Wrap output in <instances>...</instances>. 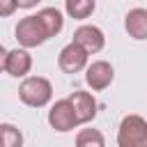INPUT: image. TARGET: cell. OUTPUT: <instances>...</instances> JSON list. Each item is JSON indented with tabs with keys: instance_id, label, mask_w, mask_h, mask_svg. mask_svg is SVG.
<instances>
[{
	"instance_id": "8fae6325",
	"label": "cell",
	"mask_w": 147,
	"mask_h": 147,
	"mask_svg": "<svg viewBox=\"0 0 147 147\" xmlns=\"http://www.w3.org/2000/svg\"><path fill=\"white\" fill-rule=\"evenodd\" d=\"M96 0H64V11L74 21H85L94 14Z\"/></svg>"
},
{
	"instance_id": "9c48e42d",
	"label": "cell",
	"mask_w": 147,
	"mask_h": 147,
	"mask_svg": "<svg viewBox=\"0 0 147 147\" xmlns=\"http://www.w3.org/2000/svg\"><path fill=\"white\" fill-rule=\"evenodd\" d=\"M69 99H71V103H74V108H76V115H78V122H80V124H87V122H92V119L96 117L99 103H96V99H94L90 92L76 90V92H71Z\"/></svg>"
},
{
	"instance_id": "ba28073f",
	"label": "cell",
	"mask_w": 147,
	"mask_h": 147,
	"mask_svg": "<svg viewBox=\"0 0 147 147\" xmlns=\"http://www.w3.org/2000/svg\"><path fill=\"white\" fill-rule=\"evenodd\" d=\"M74 41L80 44L90 55H94V53L103 51V46H106V34H103L101 28H96V25H80V28L74 30Z\"/></svg>"
},
{
	"instance_id": "5bb4252c",
	"label": "cell",
	"mask_w": 147,
	"mask_h": 147,
	"mask_svg": "<svg viewBox=\"0 0 147 147\" xmlns=\"http://www.w3.org/2000/svg\"><path fill=\"white\" fill-rule=\"evenodd\" d=\"M0 133H2V145L5 147H21L23 145V136H21V131L14 124L2 122L0 124Z\"/></svg>"
},
{
	"instance_id": "6da1fadb",
	"label": "cell",
	"mask_w": 147,
	"mask_h": 147,
	"mask_svg": "<svg viewBox=\"0 0 147 147\" xmlns=\"http://www.w3.org/2000/svg\"><path fill=\"white\" fill-rule=\"evenodd\" d=\"M18 99L30 108H44L53 99V85L44 76H28L18 85Z\"/></svg>"
},
{
	"instance_id": "3957f363",
	"label": "cell",
	"mask_w": 147,
	"mask_h": 147,
	"mask_svg": "<svg viewBox=\"0 0 147 147\" xmlns=\"http://www.w3.org/2000/svg\"><path fill=\"white\" fill-rule=\"evenodd\" d=\"M119 147H147V119L140 115H126L117 129Z\"/></svg>"
},
{
	"instance_id": "52a82bcc",
	"label": "cell",
	"mask_w": 147,
	"mask_h": 147,
	"mask_svg": "<svg viewBox=\"0 0 147 147\" xmlns=\"http://www.w3.org/2000/svg\"><path fill=\"white\" fill-rule=\"evenodd\" d=\"M113 78H115V69H113V64L106 62V60H96V62L87 64V69H85V83H87L94 92L106 90V87L113 83Z\"/></svg>"
},
{
	"instance_id": "277c9868",
	"label": "cell",
	"mask_w": 147,
	"mask_h": 147,
	"mask_svg": "<svg viewBox=\"0 0 147 147\" xmlns=\"http://www.w3.org/2000/svg\"><path fill=\"white\" fill-rule=\"evenodd\" d=\"M48 124L55 131H60V133H67V131H71V129H76L80 124L78 115H76V108H74V103H71L69 96L60 99V101H55L51 106V110H48Z\"/></svg>"
},
{
	"instance_id": "2e32d148",
	"label": "cell",
	"mask_w": 147,
	"mask_h": 147,
	"mask_svg": "<svg viewBox=\"0 0 147 147\" xmlns=\"http://www.w3.org/2000/svg\"><path fill=\"white\" fill-rule=\"evenodd\" d=\"M41 0H18V7L21 9H32V7H37Z\"/></svg>"
},
{
	"instance_id": "7a4b0ae2",
	"label": "cell",
	"mask_w": 147,
	"mask_h": 147,
	"mask_svg": "<svg viewBox=\"0 0 147 147\" xmlns=\"http://www.w3.org/2000/svg\"><path fill=\"white\" fill-rule=\"evenodd\" d=\"M14 34H16V41L23 48H37L46 39H51V34H48V30H46V25H44V21H41L39 14H32V16L21 18L16 23Z\"/></svg>"
},
{
	"instance_id": "5b68a950",
	"label": "cell",
	"mask_w": 147,
	"mask_h": 147,
	"mask_svg": "<svg viewBox=\"0 0 147 147\" xmlns=\"http://www.w3.org/2000/svg\"><path fill=\"white\" fill-rule=\"evenodd\" d=\"M87 57H90V53L80 46V44H76L74 39L60 51V55H57V67L64 71V74H78V71H83V69H87Z\"/></svg>"
},
{
	"instance_id": "30bf717a",
	"label": "cell",
	"mask_w": 147,
	"mask_h": 147,
	"mask_svg": "<svg viewBox=\"0 0 147 147\" xmlns=\"http://www.w3.org/2000/svg\"><path fill=\"white\" fill-rule=\"evenodd\" d=\"M124 30H126L129 37L136 39V41L147 39V9H142V7L131 9V11L124 16Z\"/></svg>"
},
{
	"instance_id": "4fadbf2b",
	"label": "cell",
	"mask_w": 147,
	"mask_h": 147,
	"mask_svg": "<svg viewBox=\"0 0 147 147\" xmlns=\"http://www.w3.org/2000/svg\"><path fill=\"white\" fill-rule=\"evenodd\" d=\"M76 145L78 147H103L106 145V138L96 129H80L78 136H76Z\"/></svg>"
},
{
	"instance_id": "8992f818",
	"label": "cell",
	"mask_w": 147,
	"mask_h": 147,
	"mask_svg": "<svg viewBox=\"0 0 147 147\" xmlns=\"http://www.w3.org/2000/svg\"><path fill=\"white\" fill-rule=\"evenodd\" d=\"M32 69V55L25 51V48H14V51H7L5 57H2V71L14 76V78H23L28 76Z\"/></svg>"
},
{
	"instance_id": "7c38bea8",
	"label": "cell",
	"mask_w": 147,
	"mask_h": 147,
	"mask_svg": "<svg viewBox=\"0 0 147 147\" xmlns=\"http://www.w3.org/2000/svg\"><path fill=\"white\" fill-rule=\"evenodd\" d=\"M37 14L41 16V21H44V25H46V30H48L51 37H55V34L62 32L64 18H62V11H60V9H55V7H44V9L37 11Z\"/></svg>"
},
{
	"instance_id": "9a60e30c",
	"label": "cell",
	"mask_w": 147,
	"mask_h": 147,
	"mask_svg": "<svg viewBox=\"0 0 147 147\" xmlns=\"http://www.w3.org/2000/svg\"><path fill=\"white\" fill-rule=\"evenodd\" d=\"M18 9V0H0V16H11Z\"/></svg>"
}]
</instances>
